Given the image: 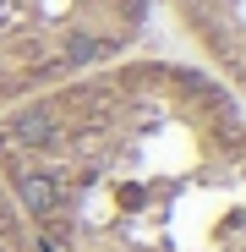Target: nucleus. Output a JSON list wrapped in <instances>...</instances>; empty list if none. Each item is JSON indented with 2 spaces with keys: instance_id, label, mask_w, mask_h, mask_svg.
<instances>
[{
  "instance_id": "2",
  "label": "nucleus",
  "mask_w": 246,
  "mask_h": 252,
  "mask_svg": "<svg viewBox=\"0 0 246 252\" xmlns=\"http://www.w3.org/2000/svg\"><path fill=\"white\" fill-rule=\"evenodd\" d=\"M170 11L202 66L246 99V0H170Z\"/></svg>"
},
{
  "instance_id": "1",
  "label": "nucleus",
  "mask_w": 246,
  "mask_h": 252,
  "mask_svg": "<svg viewBox=\"0 0 246 252\" xmlns=\"http://www.w3.org/2000/svg\"><path fill=\"white\" fill-rule=\"evenodd\" d=\"M38 252H246V99L208 66L82 71L0 121Z\"/></svg>"
}]
</instances>
